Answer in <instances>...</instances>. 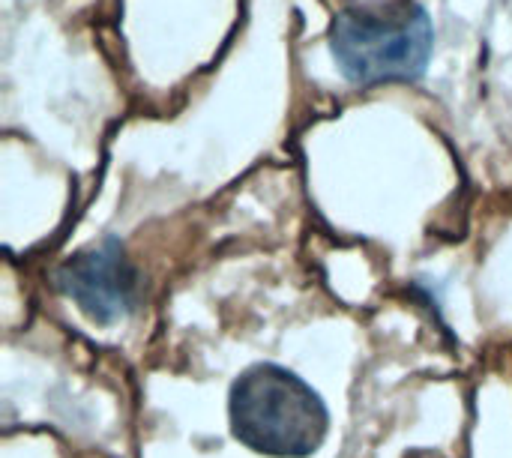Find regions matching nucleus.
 Wrapping results in <instances>:
<instances>
[{"instance_id":"f257e3e1","label":"nucleus","mask_w":512,"mask_h":458,"mask_svg":"<svg viewBox=\"0 0 512 458\" xmlns=\"http://www.w3.org/2000/svg\"><path fill=\"white\" fill-rule=\"evenodd\" d=\"M228 429L264 458H312L330 438L324 396L282 363H252L228 387Z\"/></svg>"},{"instance_id":"f03ea898","label":"nucleus","mask_w":512,"mask_h":458,"mask_svg":"<svg viewBox=\"0 0 512 458\" xmlns=\"http://www.w3.org/2000/svg\"><path fill=\"white\" fill-rule=\"evenodd\" d=\"M435 48V24L420 3L393 9L351 6L333 18L330 51L342 78L354 87L414 84L426 75Z\"/></svg>"},{"instance_id":"7ed1b4c3","label":"nucleus","mask_w":512,"mask_h":458,"mask_svg":"<svg viewBox=\"0 0 512 458\" xmlns=\"http://www.w3.org/2000/svg\"><path fill=\"white\" fill-rule=\"evenodd\" d=\"M54 288L96 327L129 321L141 303V273L114 234L72 252L54 270Z\"/></svg>"}]
</instances>
